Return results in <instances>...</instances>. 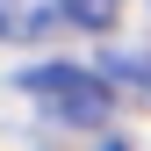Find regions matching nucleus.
<instances>
[{
	"label": "nucleus",
	"instance_id": "7ed1b4c3",
	"mask_svg": "<svg viewBox=\"0 0 151 151\" xmlns=\"http://www.w3.org/2000/svg\"><path fill=\"white\" fill-rule=\"evenodd\" d=\"M65 22L72 29H115L122 22V0H65Z\"/></svg>",
	"mask_w": 151,
	"mask_h": 151
},
{
	"label": "nucleus",
	"instance_id": "f257e3e1",
	"mask_svg": "<svg viewBox=\"0 0 151 151\" xmlns=\"http://www.w3.org/2000/svg\"><path fill=\"white\" fill-rule=\"evenodd\" d=\"M22 93L36 108H50L58 122H79V129H93L108 115V79H93L86 65H36V72H22Z\"/></svg>",
	"mask_w": 151,
	"mask_h": 151
},
{
	"label": "nucleus",
	"instance_id": "f03ea898",
	"mask_svg": "<svg viewBox=\"0 0 151 151\" xmlns=\"http://www.w3.org/2000/svg\"><path fill=\"white\" fill-rule=\"evenodd\" d=\"M50 29H65V0H0V36L7 43H36Z\"/></svg>",
	"mask_w": 151,
	"mask_h": 151
}]
</instances>
